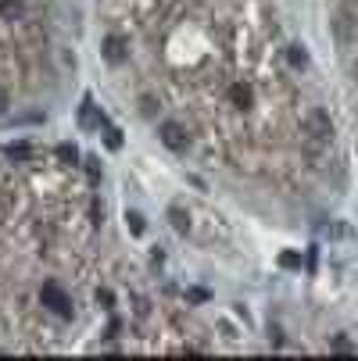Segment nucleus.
Listing matches in <instances>:
<instances>
[{
    "instance_id": "nucleus-1",
    "label": "nucleus",
    "mask_w": 358,
    "mask_h": 361,
    "mask_svg": "<svg viewBox=\"0 0 358 361\" xmlns=\"http://www.w3.org/2000/svg\"><path fill=\"white\" fill-rule=\"evenodd\" d=\"M301 129H304V136H309V150H319V147H326L333 140V122H330V115L323 108H309V111H304Z\"/></svg>"
},
{
    "instance_id": "nucleus-2",
    "label": "nucleus",
    "mask_w": 358,
    "mask_h": 361,
    "mask_svg": "<svg viewBox=\"0 0 358 361\" xmlns=\"http://www.w3.org/2000/svg\"><path fill=\"white\" fill-rule=\"evenodd\" d=\"M40 300H43V307H50L58 319H72V297H68L58 283H43Z\"/></svg>"
},
{
    "instance_id": "nucleus-3",
    "label": "nucleus",
    "mask_w": 358,
    "mask_h": 361,
    "mask_svg": "<svg viewBox=\"0 0 358 361\" xmlns=\"http://www.w3.org/2000/svg\"><path fill=\"white\" fill-rule=\"evenodd\" d=\"M158 136H162V143H165L169 150H176V154H183V150L190 147V136H186V129H183L179 122H162V126H158Z\"/></svg>"
},
{
    "instance_id": "nucleus-4",
    "label": "nucleus",
    "mask_w": 358,
    "mask_h": 361,
    "mask_svg": "<svg viewBox=\"0 0 358 361\" xmlns=\"http://www.w3.org/2000/svg\"><path fill=\"white\" fill-rule=\"evenodd\" d=\"M105 58H108L112 65H122V61H126V39H122V36H108V39H105Z\"/></svg>"
},
{
    "instance_id": "nucleus-5",
    "label": "nucleus",
    "mask_w": 358,
    "mask_h": 361,
    "mask_svg": "<svg viewBox=\"0 0 358 361\" xmlns=\"http://www.w3.org/2000/svg\"><path fill=\"white\" fill-rule=\"evenodd\" d=\"M25 15V0H0V18L4 22H18Z\"/></svg>"
},
{
    "instance_id": "nucleus-6",
    "label": "nucleus",
    "mask_w": 358,
    "mask_h": 361,
    "mask_svg": "<svg viewBox=\"0 0 358 361\" xmlns=\"http://www.w3.org/2000/svg\"><path fill=\"white\" fill-rule=\"evenodd\" d=\"M79 126H83V129H97V126H100L93 100H83V104H79Z\"/></svg>"
},
{
    "instance_id": "nucleus-7",
    "label": "nucleus",
    "mask_w": 358,
    "mask_h": 361,
    "mask_svg": "<svg viewBox=\"0 0 358 361\" xmlns=\"http://www.w3.org/2000/svg\"><path fill=\"white\" fill-rule=\"evenodd\" d=\"M330 350H333V354H344V357H354V354H358V343H354V340H347V336L340 333V336H333V340H330Z\"/></svg>"
},
{
    "instance_id": "nucleus-8",
    "label": "nucleus",
    "mask_w": 358,
    "mask_h": 361,
    "mask_svg": "<svg viewBox=\"0 0 358 361\" xmlns=\"http://www.w3.org/2000/svg\"><path fill=\"white\" fill-rule=\"evenodd\" d=\"M169 222H172V229H176V233H186V229H190V215H186L183 208H176V204L169 208Z\"/></svg>"
},
{
    "instance_id": "nucleus-9",
    "label": "nucleus",
    "mask_w": 358,
    "mask_h": 361,
    "mask_svg": "<svg viewBox=\"0 0 358 361\" xmlns=\"http://www.w3.org/2000/svg\"><path fill=\"white\" fill-rule=\"evenodd\" d=\"M287 61H290L294 68H304V65H309V54H304L301 47H290V50H287Z\"/></svg>"
},
{
    "instance_id": "nucleus-10",
    "label": "nucleus",
    "mask_w": 358,
    "mask_h": 361,
    "mask_svg": "<svg viewBox=\"0 0 358 361\" xmlns=\"http://www.w3.org/2000/svg\"><path fill=\"white\" fill-rule=\"evenodd\" d=\"M58 158H61V161H68V165H76V158H79V154H76V147L61 143V147H58Z\"/></svg>"
},
{
    "instance_id": "nucleus-11",
    "label": "nucleus",
    "mask_w": 358,
    "mask_h": 361,
    "mask_svg": "<svg viewBox=\"0 0 358 361\" xmlns=\"http://www.w3.org/2000/svg\"><path fill=\"white\" fill-rule=\"evenodd\" d=\"M280 265H283V269H301V257H297V254H283Z\"/></svg>"
},
{
    "instance_id": "nucleus-12",
    "label": "nucleus",
    "mask_w": 358,
    "mask_h": 361,
    "mask_svg": "<svg viewBox=\"0 0 358 361\" xmlns=\"http://www.w3.org/2000/svg\"><path fill=\"white\" fill-rule=\"evenodd\" d=\"M126 222H129V229H133V233H143V219H140L136 212H133V215H126Z\"/></svg>"
},
{
    "instance_id": "nucleus-13",
    "label": "nucleus",
    "mask_w": 358,
    "mask_h": 361,
    "mask_svg": "<svg viewBox=\"0 0 358 361\" xmlns=\"http://www.w3.org/2000/svg\"><path fill=\"white\" fill-rule=\"evenodd\" d=\"M8 108H11V93H8L4 86H0V115H4Z\"/></svg>"
},
{
    "instance_id": "nucleus-14",
    "label": "nucleus",
    "mask_w": 358,
    "mask_h": 361,
    "mask_svg": "<svg viewBox=\"0 0 358 361\" xmlns=\"http://www.w3.org/2000/svg\"><path fill=\"white\" fill-rule=\"evenodd\" d=\"M8 154H11V158H15V161H25V158H29V147H11Z\"/></svg>"
},
{
    "instance_id": "nucleus-15",
    "label": "nucleus",
    "mask_w": 358,
    "mask_h": 361,
    "mask_svg": "<svg viewBox=\"0 0 358 361\" xmlns=\"http://www.w3.org/2000/svg\"><path fill=\"white\" fill-rule=\"evenodd\" d=\"M108 147H112V150H119V147H122V136H119V129H108Z\"/></svg>"
},
{
    "instance_id": "nucleus-16",
    "label": "nucleus",
    "mask_w": 358,
    "mask_h": 361,
    "mask_svg": "<svg viewBox=\"0 0 358 361\" xmlns=\"http://www.w3.org/2000/svg\"><path fill=\"white\" fill-rule=\"evenodd\" d=\"M97 300H100V304H105V307H112V300H115V297H112L108 290H97Z\"/></svg>"
},
{
    "instance_id": "nucleus-17",
    "label": "nucleus",
    "mask_w": 358,
    "mask_h": 361,
    "mask_svg": "<svg viewBox=\"0 0 358 361\" xmlns=\"http://www.w3.org/2000/svg\"><path fill=\"white\" fill-rule=\"evenodd\" d=\"M86 172H90V179H97V176H100V169H97V161H93V158L86 161Z\"/></svg>"
},
{
    "instance_id": "nucleus-18",
    "label": "nucleus",
    "mask_w": 358,
    "mask_h": 361,
    "mask_svg": "<svg viewBox=\"0 0 358 361\" xmlns=\"http://www.w3.org/2000/svg\"><path fill=\"white\" fill-rule=\"evenodd\" d=\"M354 79H358V61H354Z\"/></svg>"
}]
</instances>
